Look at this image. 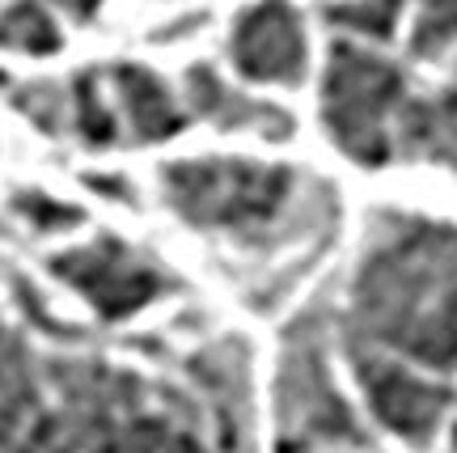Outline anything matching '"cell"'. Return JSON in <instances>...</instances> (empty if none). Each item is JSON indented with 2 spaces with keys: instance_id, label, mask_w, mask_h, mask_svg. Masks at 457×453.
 Instances as JSON below:
<instances>
[{
  "instance_id": "1",
  "label": "cell",
  "mask_w": 457,
  "mask_h": 453,
  "mask_svg": "<svg viewBox=\"0 0 457 453\" xmlns=\"http://www.w3.org/2000/svg\"><path fill=\"white\" fill-rule=\"evenodd\" d=\"M162 204L187 229L233 246L250 309H276L339 233V191L293 165L182 157L162 170Z\"/></svg>"
},
{
  "instance_id": "17",
  "label": "cell",
  "mask_w": 457,
  "mask_h": 453,
  "mask_svg": "<svg viewBox=\"0 0 457 453\" xmlns=\"http://www.w3.org/2000/svg\"><path fill=\"white\" fill-rule=\"evenodd\" d=\"M51 4H55V9H64L68 17H77V21H89L106 0H51Z\"/></svg>"
},
{
  "instance_id": "7",
  "label": "cell",
  "mask_w": 457,
  "mask_h": 453,
  "mask_svg": "<svg viewBox=\"0 0 457 453\" xmlns=\"http://www.w3.org/2000/svg\"><path fill=\"white\" fill-rule=\"evenodd\" d=\"M233 68L245 81L259 85H301L310 68L305 26L288 0H259L250 4L228 34Z\"/></svg>"
},
{
  "instance_id": "9",
  "label": "cell",
  "mask_w": 457,
  "mask_h": 453,
  "mask_svg": "<svg viewBox=\"0 0 457 453\" xmlns=\"http://www.w3.org/2000/svg\"><path fill=\"white\" fill-rule=\"evenodd\" d=\"M187 106L195 119H204L208 128L216 131H250V136H262V140H293V114L276 106V102H262V97H250L216 72L212 64H195L187 72Z\"/></svg>"
},
{
  "instance_id": "16",
  "label": "cell",
  "mask_w": 457,
  "mask_h": 453,
  "mask_svg": "<svg viewBox=\"0 0 457 453\" xmlns=\"http://www.w3.org/2000/svg\"><path fill=\"white\" fill-rule=\"evenodd\" d=\"M26 216H34V225L43 229H68V225H81V212L77 208H64V204H55L47 195H26Z\"/></svg>"
},
{
  "instance_id": "2",
  "label": "cell",
  "mask_w": 457,
  "mask_h": 453,
  "mask_svg": "<svg viewBox=\"0 0 457 453\" xmlns=\"http://www.w3.org/2000/svg\"><path fill=\"white\" fill-rule=\"evenodd\" d=\"M335 340L457 373V225L377 208L335 314Z\"/></svg>"
},
{
  "instance_id": "19",
  "label": "cell",
  "mask_w": 457,
  "mask_h": 453,
  "mask_svg": "<svg viewBox=\"0 0 457 453\" xmlns=\"http://www.w3.org/2000/svg\"><path fill=\"white\" fill-rule=\"evenodd\" d=\"M276 453H301V449H276Z\"/></svg>"
},
{
  "instance_id": "11",
  "label": "cell",
  "mask_w": 457,
  "mask_h": 453,
  "mask_svg": "<svg viewBox=\"0 0 457 453\" xmlns=\"http://www.w3.org/2000/svg\"><path fill=\"white\" fill-rule=\"evenodd\" d=\"M398 157L445 165L457 174V72L436 94L407 97L398 114Z\"/></svg>"
},
{
  "instance_id": "3",
  "label": "cell",
  "mask_w": 457,
  "mask_h": 453,
  "mask_svg": "<svg viewBox=\"0 0 457 453\" xmlns=\"http://www.w3.org/2000/svg\"><path fill=\"white\" fill-rule=\"evenodd\" d=\"M335 289L310 297V306L284 326L271 377L276 411V449L301 453H373V437L356 407L343 398L330 348H335Z\"/></svg>"
},
{
  "instance_id": "8",
  "label": "cell",
  "mask_w": 457,
  "mask_h": 453,
  "mask_svg": "<svg viewBox=\"0 0 457 453\" xmlns=\"http://www.w3.org/2000/svg\"><path fill=\"white\" fill-rule=\"evenodd\" d=\"M47 403V360L0 323V453H34Z\"/></svg>"
},
{
  "instance_id": "12",
  "label": "cell",
  "mask_w": 457,
  "mask_h": 453,
  "mask_svg": "<svg viewBox=\"0 0 457 453\" xmlns=\"http://www.w3.org/2000/svg\"><path fill=\"white\" fill-rule=\"evenodd\" d=\"M403 9H407V0H339V4H327L322 17L343 38L390 43L398 21H403Z\"/></svg>"
},
{
  "instance_id": "18",
  "label": "cell",
  "mask_w": 457,
  "mask_h": 453,
  "mask_svg": "<svg viewBox=\"0 0 457 453\" xmlns=\"http://www.w3.org/2000/svg\"><path fill=\"white\" fill-rule=\"evenodd\" d=\"M449 453H457V428H453V449H449Z\"/></svg>"
},
{
  "instance_id": "15",
  "label": "cell",
  "mask_w": 457,
  "mask_h": 453,
  "mask_svg": "<svg viewBox=\"0 0 457 453\" xmlns=\"http://www.w3.org/2000/svg\"><path fill=\"white\" fill-rule=\"evenodd\" d=\"M457 47V0H415L411 21V55L441 60Z\"/></svg>"
},
{
  "instance_id": "4",
  "label": "cell",
  "mask_w": 457,
  "mask_h": 453,
  "mask_svg": "<svg viewBox=\"0 0 457 453\" xmlns=\"http://www.w3.org/2000/svg\"><path fill=\"white\" fill-rule=\"evenodd\" d=\"M407 106L403 68L360 47L356 38L330 43L322 72V128L356 165L381 170L398 157V114Z\"/></svg>"
},
{
  "instance_id": "10",
  "label": "cell",
  "mask_w": 457,
  "mask_h": 453,
  "mask_svg": "<svg viewBox=\"0 0 457 453\" xmlns=\"http://www.w3.org/2000/svg\"><path fill=\"white\" fill-rule=\"evenodd\" d=\"M111 85L131 145H162L187 128L182 97L170 94V85L145 64H114Z\"/></svg>"
},
{
  "instance_id": "6",
  "label": "cell",
  "mask_w": 457,
  "mask_h": 453,
  "mask_svg": "<svg viewBox=\"0 0 457 453\" xmlns=\"http://www.w3.org/2000/svg\"><path fill=\"white\" fill-rule=\"evenodd\" d=\"M347 369L356 377L364 407L373 411V420L390 432V437L407 440L411 449H428L436 432H441L445 415L453 411L457 390L449 377L428 373L411 360H398L377 348H360V343H339Z\"/></svg>"
},
{
  "instance_id": "13",
  "label": "cell",
  "mask_w": 457,
  "mask_h": 453,
  "mask_svg": "<svg viewBox=\"0 0 457 453\" xmlns=\"http://www.w3.org/2000/svg\"><path fill=\"white\" fill-rule=\"evenodd\" d=\"M64 47V34L55 17L38 0H21L0 13V51H21V55H51Z\"/></svg>"
},
{
  "instance_id": "5",
  "label": "cell",
  "mask_w": 457,
  "mask_h": 453,
  "mask_svg": "<svg viewBox=\"0 0 457 453\" xmlns=\"http://www.w3.org/2000/svg\"><path fill=\"white\" fill-rule=\"evenodd\" d=\"M51 275L64 280L102 323H128L148 306L179 292V275L148 250L123 242L114 233H98L94 242L68 246L51 259Z\"/></svg>"
},
{
  "instance_id": "14",
  "label": "cell",
  "mask_w": 457,
  "mask_h": 453,
  "mask_svg": "<svg viewBox=\"0 0 457 453\" xmlns=\"http://www.w3.org/2000/svg\"><path fill=\"white\" fill-rule=\"evenodd\" d=\"M68 94H72V131L81 136L85 145L111 148L123 140L119 136V114H114V106L102 94L98 72H81L77 81L68 85Z\"/></svg>"
}]
</instances>
